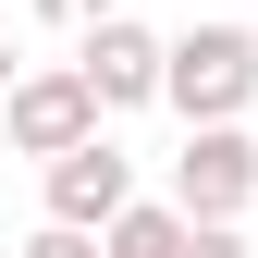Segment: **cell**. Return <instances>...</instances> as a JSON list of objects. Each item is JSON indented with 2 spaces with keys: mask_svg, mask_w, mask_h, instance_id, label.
<instances>
[{
  "mask_svg": "<svg viewBox=\"0 0 258 258\" xmlns=\"http://www.w3.org/2000/svg\"><path fill=\"white\" fill-rule=\"evenodd\" d=\"M160 99L184 123H234L258 99V25H184V37H160Z\"/></svg>",
  "mask_w": 258,
  "mask_h": 258,
  "instance_id": "1",
  "label": "cell"
},
{
  "mask_svg": "<svg viewBox=\"0 0 258 258\" xmlns=\"http://www.w3.org/2000/svg\"><path fill=\"white\" fill-rule=\"evenodd\" d=\"M246 197H258V136H246V123H184L172 209L184 221H246Z\"/></svg>",
  "mask_w": 258,
  "mask_h": 258,
  "instance_id": "2",
  "label": "cell"
},
{
  "mask_svg": "<svg viewBox=\"0 0 258 258\" xmlns=\"http://www.w3.org/2000/svg\"><path fill=\"white\" fill-rule=\"evenodd\" d=\"M0 136H13L25 160H61L99 136V99L74 86V61H49V74H13V99H0Z\"/></svg>",
  "mask_w": 258,
  "mask_h": 258,
  "instance_id": "3",
  "label": "cell"
},
{
  "mask_svg": "<svg viewBox=\"0 0 258 258\" xmlns=\"http://www.w3.org/2000/svg\"><path fill=\"white\" fill-rule=\"evenodd\" d=\"M74 86H86L99 111H148V99H160V37H148L136 13H99L86 49H74Z\"/></svg>",
  "mask_w": 258,
  "mask_h": 258,
  "instance_id": "4",
  "label": "cell"
},
{
  "mask_svg": "<svg viewBox=\"0 0 258 258\" xmlns=\"http://www.w3.org/2000/svg\"><path fill=\"white\" fill-rule=\"evenodd\" d=\"M123 197H136V160H123L111 136H86V148H61V160H49V221H74V234H99Z\"/></svg>",
  "mask_w": 258,
  "mask_h": 258,
  "instance_id": "5",
  "label": "cell"
},
{
  "mask_svg": "<svg viewBox=\"0 0 258 258\" xmlns=\"http://www.w3.org/2000/svg\"><path fill=\"white\" fill-rule=\"evenodd\" d=\"M99 258H184V209L172 197H123L99 221Z\"/></svg>",
  "mask_w": 258,
  "mask_h": 258,
  "instance_id": "6",
  "label": "cell"
},
{
  "mask_svg": "<svg viewBox=\"0 0 258 258\" xmlns=\"http://www.w3.org/2000/svg\"><path fill=\"white\" fill-rule=\"evenodd\" d=\"M184 258H258V246L234 234V221H184Z\"/></svg>",
  "mask_w": 258,
  "mask_h": 258,
  "instance_id": "7",
  "label": "cell"
},
{
  "mask_svg": "<svg viewBox=\"0 0 258 258\" xmlns=\"http://www.w3.org/2000/svg\"><path fill=\"white\" fill-rule=\"evenodd\" d=\"M25 258H99V234H74V221H37V234H25Z\"/></svg>",
  "mask_w": 258,
  "mask_h": 258,
  "instance_id": "8",
  "label": "cell"
},
{
  "mask_svg": "<svg viewBox=\"0 0 258 258\" xmlns=\"http://www.w3.org/2000/svg\"><path fill=\"white\" fill-rule=\"evenodd\" d=\"M37 13H49V25H74V37H86V25H99V13H123V0H37Z\"/></svg>",
  "mask_w": 258,
  "mask_h": 258,
  "instance_id": "9",
  "label": "cell"
},
{
  "mask_svg": "<svg viewBox=\"0 0 258 258\" xmlns=\"http://www.w3.org/2000/svg\"><path fill=\"white\" fill-rule=\"evenodd\" d=\"M13 74H25V61H13V49H0V99H13Z\"/></svg>",
  "mask_w": 258,
  "mask_h": 258,
  "instance_id": "10",
  "label": "cell"
}]
</instances>
